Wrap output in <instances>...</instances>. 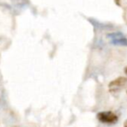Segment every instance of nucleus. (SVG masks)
Instances as JSON below:
<instances>
[{
	"mask_svg": "<svg viewBox=\"0 0 127 127\" xmlns=\"http://www.w3.org/2000/svg\"><path fill=\"white\" fill-rule=\"evenodd\" d=\"M97 117L99 121L104 124H114L118 121V116L112 111H101Z\"/></svg>",
	"mask_w": 127,
	"mask_h": 127,
	"instance_id": "1",
	"label": "nucleus"
},
{
	"mask_svg": "<svg viewBox=\"0 0 127 127\" xmlns=\"http://www.w3.org/2000/svg\"><path fill=\"white\" fill-rule=\"evenodd\" d=\"M108 37L112 44L119 46H127V38L120 32L111 33L109 34Z\"/></svg>",
	"mask_w": 127,
	"mask_h": 127,
	"instance_id": "2",
	"label": "nucleus"
},
{
	"mask_svg": "<svg viewBox=\"0 0 127 127\" xmlns=\"http://www.w3.org/2000/svg\"><path fill=\"white\" fill-rule=\"evenodd\" d=\"M126 83L127 78H124V77H119L117 79H115L114 81L110 83L109 89L111 92H116V91H118L119 89H121L123 86H125V85Z\"/></svg>",
	"mask_w": 127,
	"mask_h": 127,
	"instance_id": "3",
	"label": "nucleus"
},
{
	"mask_svg": "<svg viewBox=\"0 0 127 127\" xmlns=\"http://www.w3.org/2000/svg\"><path fill=\"white\" fill-rule=\"evenodd\" d=\"M125 127H127V121H125Z\"/></svg>",
	"mask_w": 127,
	"mask_h": 127,
	"instance_id": "4",
	"label": "nucleus"
},
{
	"mask_svg": "<svg viewBox=\"0 0 127 127\" xmlns=\"http://www.w3.org/2000/svg\"><path fill=\"white\" fill-rule=\"evenodd\" d=\"M125 73H126V74H127V67H126V68H125Z\"/></svg>",
	"mask_w": 127,
	"mask_h": 127,
	"instance_id": "5",
	"label": "nucleus"
},
{
	"mask_svg": "<svg viewBox=\"0 0 127 127\" xmlns=\"http://www.w3.org/2000/svg\"><path fill=\"white\" fill-rule=\"evenodd\" d=\"M12 127H19V126H12Z\"/></svg>",
	"mask_w": 127,
	"mask_h": 127,
	"instance_id": "6",
	"label": "nucleus"
}]
</instances>
